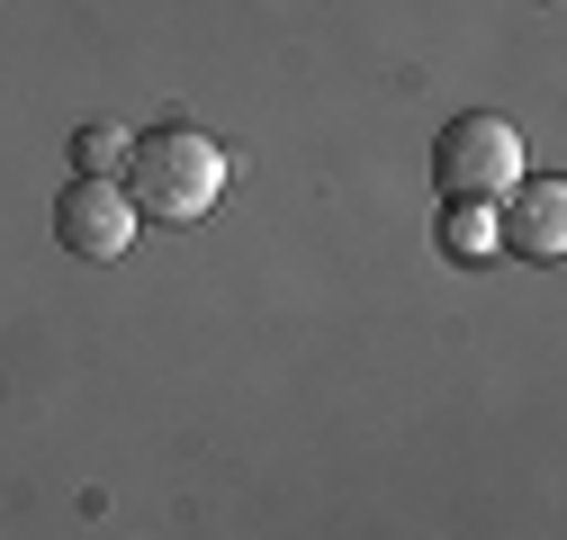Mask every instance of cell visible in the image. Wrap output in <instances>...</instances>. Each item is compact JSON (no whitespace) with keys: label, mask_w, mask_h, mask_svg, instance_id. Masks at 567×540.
Segmentation results:
<instances>
[{"label":"cell","mask_w":567,"mask_h":540,"mask_svg":"<svg viewBox=\"0 0 567 540\" xmlns=\"http://www.w3.org/2000/svg\"><path fill=\"white\" fill-rule=\"evenodd\" d=\"M117 189H126V208H135V217H154V226H189V217H207V208L226 198V154L207 145L198 126H154V135H135V145H126Z\"/></svg>","instance_id":"6da1fadb"},{"label":"cell","mask_w":567,"mask_h":540,"mask_svg":"<svg viewBox=\"0 0 567 540\" xmlns=\"http://www.w3.org/2000/svg\"><path fill=\"white\" fill-rule=\"evenodd\" d=\"M495 243L523 261H558L567 243V180H514L495 198Z\"/></svg>","instance_id":"277c9868"},{"label":"cell","mask_w":567,"mask_h":540,"mask_svg":"<svg viewBox=\"0 0 567 540\" xmlns=\"http://www.w3.org/2000/svg\"><path fill=\"white\" fill-rule=\"evenodd\" d=\"M109 163H126V145L109 126H91V135H73V172H91V180H109Z\"/></svg>","instance_id":"5b68a950"},{"label":"cell","mask_w":567,"mask_h":540,"mask_svg":"<svg viewBox=\"0 0 567 540\" xmlns=\"http://www.w3.org/2000/svg\"><path fill=\"white\" fill-rule=\"evenodd\" d=\"M442 235H451V252H486L495 243V208H451Z\"/></svg>","instance_id":"8992f818"},{"label":"cell","mask_w":567,"mask_h":540,"mask_svg":"<svg viewBox=\"0 0 567 540\" xmlns=\"http://www.w3.org/2000/svg\"><path fill=\"white\" fill-rule=\"evenodd\" d=\"M523 180V126L514 117H495V108H468L442 126V145H433V189L451 198V208H495Z\"/></svg>","instance_id":"7a4b0ae2"},{"label":"cell","mask_w":567,"mask_h":540,"mask_svg":"<svg viewBox=\"0 0 567 540\" xmlns=\"http://www.w3.org/2000/svg\"><path fill=\"white\" fill-rule=\"evenodd\" d=\"M126 235H135V208H126L117 180H91V172L63 180V198H54V243L73 252V261H117Z\"/></svg>","instance_id":"3957f363"}]
</instances>
